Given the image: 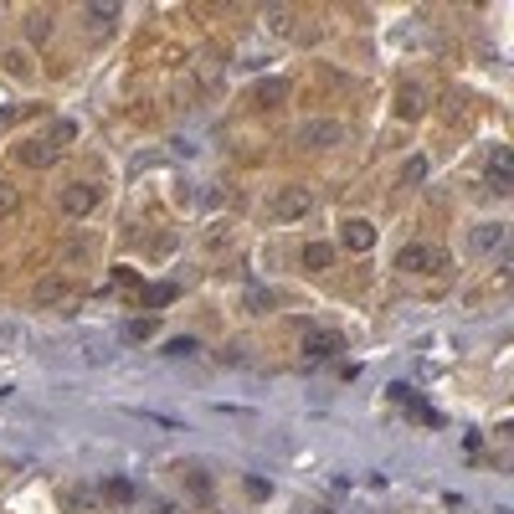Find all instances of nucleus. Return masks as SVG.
<instances>
[{
  "label": "nucleus",
  "instance_id": "obj_1",
  "mask_svg": "<svg viewBox=\"0 0 514 514\" xmlns=\"http://www.w3.org/2000/svg\"><path fill=\"white\" fill-rule=\"evenodd\" d=\"M308 206H314L308 185H288L267 201V222H299V216H308Z\"/></svg>",
  "mask_w": 514,
  "mask_h": 514
},
{
  "label": "nucleus",
  "instance_id": "obj_2",
  "mask_svg": "<svg viewBox=\"0 0 514 514\" xmlns=\"http://www.w3.org/2000/svg\"><path fill=\"white\" fill-rule=\"evenodd\" d=\"M340 139H345V123H340V119H308V123H299V144H304V149H334Z\"/></svg>",
  "mask_w": 514,
  "mask_h": 514
},
{
  "label": "nucleus",
  "instance_id": "obj_3",
  "mask_svg": "<svg viewBox=\"0 0 514 514\" xmlns=\"http://www.w3.org/2000/svg\"><path fill=\"white\" fill-rule=\"evenodd\" d=\"M345 350V334L340 329H304V360L319 366V360H334Z\"/></svg>",
  "mask_w": 514,
  "mask_h": 514
},
{
  "label": "nucleus",
  "instance_id": "obj_4",
  "mask_svg": "<svg viewBox=\"0 0 514 514\" xmlns=\"http://www.w3.org/2000/svg\"><path fill=\"white\" fill-rule=\"evenodd\" d=\"M57 206H62V216H72V222H78V216H88V211L98 206V190H93L88 181H67L57 190Z\"/></svg>",
  "mask_w": 514,
  "mask_h": 514
},
{
  "label": "nucleus",
  "instance_id": "obj_5",
  "mask_svg": "<svg viewBox=\"0 0 514 514\" xmlns=\"http://www.w3.org/2000/svg\"><path fill=\"white\" fill-rule=\"evenodd\" d=\"M57 160V144H52V134L41 129V134H26V139L16 144V164H31V170H46V164Z\"/></svg>",
  "mask_w": 514,
  "mask_h": 514
},
{
  "label": "nucleus",
  "instance_id": "obj_6",
  "mask_svg": "<svg viewBox=\"0 0 514 514\" xmlns=\"http://www.w3.org/2000/svg\"><path fill=\"white\" fill-rule=\"evenodd\" d=\"M391 114H396L401 123H417L422 114H427V88L407 78L401 88H396V103H391Z\"/></svg>",
  "mask_w": 514,
  "mask_h": 514
},
{
  "label": "nucleus",
  "instance_id": "obj_7",
  "mask_svg": "<svg viewBox=\"0 0 514 514\" xmlns=\"http://www.w3.org/2000/svg\"><path fill=\"white\" fill-rule=\"evenodd\" d=\"M396 267H401V273H437V267H442V252L427 242H407L396 252Z\"/></svg>",
  "mask_w": 514,
  "mask_h": 514
},
{
  "label": "nucleus",
  "instance_id": "obj_8",
  "mask_svg": "<svg viewBox=\"0 0 514 514\" xmlns=\"http://www.w3.org/2000/svg\"><path fill=\"white\" fill-rule=\"evenodd\" d=\"M386 401H401V407H411V417H417L422 427H442V411H432L411 386H386Z\"/></svg>",
  "mask_w": 514,
  "mask_h": 514
},
{
  "label": "nucleus",
  "instance_id": "obj_9",
  "mask_svg": "<svg viewBox=\"0 0 514 514\" xmlns=\"http://www.w3.org/2000/svg\"><path fill=\"white\" fill-rule=\"evenodd\" d=\"M340 242H345L350 252H370V247H375V226H370L366 216H345V226H340Z\"/></svg>",
  "mask_w": 514,
  "mask_h": 514
},
{
  "label": "nucleus",
  "instance_id": "obj_10",
  "mask_svg": "<svg viewBox=\"0 0 514 514\" xmlns=\"http://www.w3.org/2000/svg\"><path fill=\"white\" fill-rule=\"evenodd\" d=\"M499 242H504V222H478V226H468V247H473V252H493Z\"/></svg>",
  "mask_w": 514,
  "mask_h": 514
},
{
  "label": "nucleus",
  "instance_id": "obj_11",
  "mask_svg": "<svg viewBox=\"0 0 514 514\" xmlns=\"http://www.w3.org/2000/svg\"><path fill=\"white\" fill-rule=\"evenodd\" d=\"M489 181H493V190H510V181H514V155L510 149H493L489 155Z\"/></svg>",
  "mask_w": 514,
  "mask_h": 514
},
{
  "label": "nucleus",
  "instance_id": "obj_12",
  "mask_svg": "<svg viewBox=\"0 0 514 514\" xmlns=\"http://www.w3.org/2000/svg\"><path fill=\"white\" fill-rule=\"evenodd\" d=\"M252 98H257V108H278V103L288 98V82L283 78H263L257 88H252Z\"/></svg>",
  "mask_w": 514,
  "mask_h": 514
},
{
  "label": "nucleus",
  "instance_id": "obj_13",
  "mask_svg": "<svg viewBox=\"0 0 514 514\" xmlns=\"http://www.w3.org/2000/svg\"><path fill=\"white\" fill-rule=\"evenodd\" d=\"M98 493H103V504H134V484L129 478H103Z\"/></svg>",
  "mask_w": 514,
  "mask_h": 514
},
{
  "label": "nucleus",
  "instance_id": "obj_14",
  "mask_svg": "<svg viewBox=\"0 0 514 514\" xmlns=\"http://www.w3.org/2000/svg\"><path fill=\"white\" fill-rule=\"evenodd\" d=\"M263 31H267L273 41H283L288 31H293V11H283V5H273V11L263 16Z\"/></svg>",
  "mask_w": 514,
  "mask_h": 514
},
{
  "label": "nucleus",
  "instance_id": "obj_15",
  "mask_svg": "<svg viewBox=\"0 0 514 514\" xmlns=\"http://www.w3.org/2000/svg\"><path fill=\"white\" fill-rule=\"evenodd\" d=\"M329 263H334V247H329V242H308L304 247V267H308V273H324Z\"/></svg>",
  "mask_w": 514,
  "mask_h": 514
},
{
  "label": "nucleus",
  "instance_id": "obj_16",
  "mask_svg": "<svg viewBox=\"0 0 514 514\" xmlns=\"http://www.w3.org/2000/svg\"><path fill=\"white\" fill-rule=\"evenodd\" d=\"M175 299H181V288L175 283H155L149 293H144V304L149 308H164V304H175Z\"/></svg>",
  "mask_w": 514,
  "mask_h": 514
},
{
  "label": "nucleus",
  "instance_id": "obj_17",
  "mask_svg": "<svg viewBox=\"0 0 514 514\" xmlns=\"http://www.w3.org/2000/svg\"><path fill=\"white\" fill-rule=\"evenodd\" d=\"M155 319H149V314H144V319H129V324H123V340H134V345H139V340H149V334H155Z\"/></svg>",
  "mask_w": 514,
  "mask_h": 514
},
{
  "label": "nucleus",
  "instance_id": "obj_18",
  "mask_svg": "<svg viewBox=\"0 0 514 514\" xmlns=\"http://www.w3.org/2000/svg\"><path fill=\"white\" fill-rule=\"evenodd\" d=\"M46 134H52V144L62 149V144L78 139V123H72V119H57V123H46Z\"/></svg>",
  "mask_w": 514,
  "mask_h": 514
},
{
  "label": "nucleus",
  "instance_id": "obj_19",
  "mask_svg": "<svg viewBox=\"0 0 514 514\" xmlns=\"http://www.w3.org/2000/svg\"><path fill=\"white\" fill-rule=\"evenodd\" d=\"M427 181V155H411L407 170H401V185H422Z\"/></svg>",
  "mask_w": 514,
  "mask_h": 514
},
{
  "label": "nucleus",
  "instance_id": "obj_20",
  "mask_svg": "<svg viewBox=\"0 0 514 514\" xmlns=\"http://www.w3.org/2000/svg\"><path fill=\"white\" fill-rule=\"evenodd\" d=\"M16 206H21V190L11 181H0V222H5V216H16Z\"/></svg>",
  "mask_w": 514,
  "mask_h": 514
},
{
  "label": "nucleus",
  "instance_id": "obj_21",
  "mask_svg": "<svg viewBox=\"0 0 514 514\" xmlns=\"http://www.w3.org/2000/svg\"><path fill=\"white\" fill-rule=\"evenodd\" d=\"M185 484L196 489V499H206V493H211V478H206L201 468H185Z\"/></svg>",
  "mask_w": 514,
  "mask_h": 514
},
{
  "label": "nucleus",
  "instance_id": "obj_22",
  "mask_svg": "<svg viewBox=\"0 0 514 514\" xmlns=\"http://www.w3.org/2000/svg\"><path fill=\"white\" fill-rule=\"evenodd\" d=\"M119 16V11H114V5H88V21H93V26H108V21Z\"/></svg>",
  "mask_w": 514,
  "mask_h": 514
},
{
  "label": "nucleus",
  "instance_id": "obj_23",
  "mask_svg": "<svg viewBox=\"0 0 514 514\" xmlns=\"http://www.w3.org/2000/svg\"><path fill=\"white\" fill-rule=\"evenodd\" d=\"M5 72H21V78H26V72H31V62L21 57V52H5Z\"/></svg>",
  "mask_w": 514,
  "mask_h": 514
},
{
  "label": "nucleus",
  "instance_id": "obj_24",
  "mask_svg": "<svg viewBox=\"0 0 514 514\" xmlns=\"http://www.w3.org/2000/svg\"><path fill=\"white\" fill-rule=\"evenodd\" d=\"M164 350H170V355H196V340H190V334H181V340H170Z\"/></svg>",
  "mask_w": 514,
  "mask_h": 514
},
{
  "label": "nucleus",
  "instance_id": "obj_25",
  "mask_svg": "<svg viewBox=\"0 0 514 514\" xmlns=\"http://www.w3.org/2000/svg\"><path fill=\"white\" fill-rule=\"evenodd\" d=\"M267 493H273V489H267L263 478H247V499H267Z\"/></svg>",
  "mask_w": 514,
  "mask_h": 514
}]
</instances>
